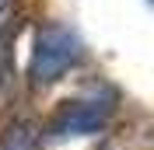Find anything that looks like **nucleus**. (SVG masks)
I'll list each match as a JSON object with an SVG mask.
<instances>
[{"label": "nucleus", "mask_w": 154, "mask_h": 150, "mask_svg": "<svg viewBox=\"0 0 154 150\" xmlns=\"http://www.w3.org/2000/svg\"><path fill=\"white\" fill-rule=\"evenodd\" d=\"M84 59H88V49L81 35L63 21H46L35 28V38L28 49V70H25L28 87L49 91L60 80H67L70 74H77L84 66Z\"/></svg>", "instance_id": "f257e3e1"}, {"label": "nucleus", "mask_w": 154, "mask_h": 150, "mask_svg": "<svg viewBox=\"0 0 154 150\" xmlns=\"http://www.w3.org/2000/svg\"><path fill=\"white\" fill-rule=\"evenodd\" d=\"M116 105L102 94H81L70 101L56 105L53 115L42 122V133L49 140H84V136H98L105 133V126L112 122Z\"/></svg>", "instance_id": "f03ea898"}, {"label": "nucleus", "mask_w": 154, "mask_h": 150, "mask_svg": "<svg viewBox=\"0 0 154 150\" xmlns=\"http://www.w3.org/2000/svg\"><path fill=\"white\" fill-rule=\"evenodd\" d=\"M0 150H46L42 122L32 115H11L0 126Z\"/></svg>", "instance_id": "7ed1b4c3"}, {"label": "nucleus", "mask_w": 154, "mask_h": 150, "mask_svg": "<svg viewBox=\"0 0 154 150\" xmlns=\"http://www.w3.org/2000/svg\"><path fill=\"white\" fill-rule=\"evenodd\" d=\"M11 4H14V0H0V38H4L7 21H11Z\"/></svg>", "instance_id": "20e7f679"}]
</instances>
